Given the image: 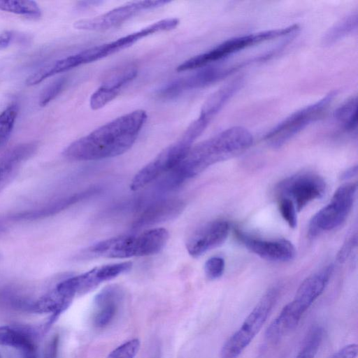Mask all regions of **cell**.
<instances>
[{
    "label": "cell",
    "instance_id": "cell-10",
    "mask_svg": "<svg viewBox=\"0 0 358 358\" xmlns=\"http://www.w3.org/2000/svg\"><path fill=\"white\" fill-rule=\"evenodd\" d=\"M250 62V60H248L229 66L213 64L195 69L196 71L191 75L165 85L159 90L158 94L162 98L171 99L188 90L205 87L222 80Z\"/></svg>",
    "mask_w": 358,
    "mask_h": 358
},
{
    "label": "cell",
    "instance_id": "cell-38",
    "mask_svg": "<svg viewBox=\"0 0 358 358\" xmlns=\"http://www.w3.org/2000/svg\"><path fill=\"white\" fill-rule=\"evenodd\" d=\"M5 177L3 176L1 169H0V184L3 182V180H5Z\"/></svg>",
    "mask_w": 358,
    "mask_h": 358
},
{
    "label": "cell",
    "instance_id": "cell-9",
    "mask_svg": "<svg viewBox=\"0 0 358 358\" xmlns=\"http://www.w3.org/2000/svg\"><path fill=\"white\" fill-rule=\"evenodd\" d=\"M192 145V142L182 136L177 141L164 149L134 176L130 189L132 191L140 190L173 170L186 157Z\"/></svg>",
    "mask_w": 358,
    "mask_h": 358
},
{
    "label": "cell",
    "instance_id": "cell-39",
    "mask_svg": "<svg viewBox=\"0 0 358 358\" xmlns=\"http://www.w3.org/2000/svg\"><path fill=\"white\" fill-rule=\"evenodd\" d=\"M0 358H1V355H0Z\"/></svg>",
    "mask_w": 358,
    "mask_h": 358
},
{
    "label": "cell",
    "instance_id": "cell-19",
    "mask_svg": "<svg viewBox=\"0 0 358 358\" xmlns=\"http://www.w3.org/2000/svg\"><path fill=\"white\" fill-rule=\"evenodd\" d=\"M44 334L42 327L27 324L0 326V345L15 348L20 352L36 349L40 335Z\"/></svg>",
    "mask_w": 358,
    "mask_h": 358
},
{
    "label": "cell",
    "instance_id": "cell-30",
    "mask_svg": "<svg viewBox=\"0 0 358 358\" xmlns=\"http://www.w3.org/2000/svg\"><path fill=\"white\" fill-rule=\"evenodd\" d=\"M225 263L220 257H213L208 259L204 265L206 275L210 280L221 277L224 271Z\"/></svg>",
    "mask_w": 358,
    "mask_h": 358
},
{
    "label": "cell",
    "instance_id": "cell-17",
    "mask_svg": "<svg viewBox=\"0 0 358 358\" xmlns=\"http://www.w3.org/2000/svg\"><path fill=\"white\" fill-rule=\"evenodd\" d=\"M124 292L116 285H109L100 291L94 301L93 323L97 327L109 324L117 313Z\"/></svg>",
    "mask_w": 358,
    "mask_h": 358
},
{
    "label": "cell",
    "instance_id": "cell-37",
    "mask_svg": "<svg viewBox=\"0 0 358 358\" xmlns=\"http://www.w3.org/2000/svg\"><path fill=\"white\" fill-rule=\"evenodd\" d=\"M99 1H80V2H79V4H78V6L80 8H87V7H89V6L96 5V4H99Z\"/></svg>",
    "mask_w": 358,
    "mask_h": 358
},
{
    "label": "cell",
    "instance_id": "cell-22",
    "mask_svg": "<svg viewBox=\"0 0 358 358\" xmlns=\"http://www.w3.org/2000/svg\"><path fill=\"white\" fill-rule=\"evenodd\" d=\"M357 12L351 13L329 29L322 38V44L331 45L353 33L357 29Z\"/></svg>",
    "mask_w": 358,
    "mask_h": 358
},
{
    "label": "cell",
    "instance_id": "cell-15",
    "mask_svg": "<svg viewBox=\"0 0 358 358\" xmlns=\"http://www.w3.org/2000/svg\"><path fill=\"white\" fill-rule=\"evenodd\" d=\"M235 234L238 240L249 250L266 260L287 262L296 255L294 246L286 239L262 240L248 236L240 230H236Z\"/></svg>",
    "mask_w": 358,
    "mask_h": 358
},
{
    "label": "cell",
    "instance_id": "cell-12",
    "mask_svg": "<svg viewBox=\"0 0 358 358\" xmlns=\"http://www.w3.org/2000/svg\"><path fill=\"white\" fill-rule=\"evenodd\" d=\"M169 1H138L130 2L94 17L75 22L73 27L84 31H103L117 27L143 10L156 8Z\"/></svg>",
    "mask_w": 358,
    "mask_h": 358
},
{
    "label": "cell",
    "instance_id": "cell-1",
    "mask_svg": "<svg viewBox=\"0 0 358 358\" xmlns=\"http://www.w3.org/2000/svg\"><path fill=\"white\" fill-rule=\"evenodd\" d=\"M148 119L136 110L99 127L69 145L63 155L76 161H94L119 156L129 150Z\"/></svg>",
    "mask_w": 358,
    "mask_h": 358
},
{
    "label": "cell",
    "instance_id": "cell-16",
    "mask_svg": "<svg viewBox=\"0 0 358 358\" xmlns=\"http://www.w3.org/2000/svg\"><path fill=\"white\" fill-rule=\"evenodd\" d=\"M138 70L133 65L115 69L104 79L101 85L92 94L90 105L92 110H99L114 99L122 88L134 80Z\"/></svg>",
    "mask_w": 358,
    "mask_h": 358
},
{
    "label": "cell",
    "instance_id": "cell-4",
    "mask_svg": "<svg viewBox=\"0 0 358 358\" xmlns=\"http://www.w3.org/2000/svg\"><path fill=\"white\" fill-rule=\"evenodd\" d=\"M169 232L164 228L108 238L88 248L92 255L113 259L145 257L158 253L165 246Z\"/></svg>",
    "mask_w": 358,
    "mask_h": 358
},
{
    "label": "cell",
    "instance_id": "cell-5",
    "mask_svg": "<svg viewBox=\"0 0 358 358\" xmlns=\"http://www.w3.org/2000/svg\"><path fill=\"white\" fill-rule=\"evenodd\" d=\"M299 29V25L292 24L285 28L266 30L227 39L213 48L185 60L178 66L176 71L195 70L213 64L256 44L279 37H287L292 34H296Z\"/></svg>",
    "mask_w": 358,
    "mask_h": 358
},
{
    "label": "cell",
    "instance_id": "cell-27",
    "mask_svg": "<svg viewBox=\"0 0 358 358\" xmlns=\"http://www.w3.org/2000/svg\"><path fill=\"white\" fill-rule=\"evenodd\" d=\"M140 348V341L134 338L113 350L106 358H134Z\"/></svg>",
    "mask_w": 358,
    "mask_h": 358
},
{
    "label": "cell",
    "instance_id": "cell-6",
    "mask_svg": "<svg viewBox=\"0 0 358 358\" xmlns=\"http://www.w3.org/2000/svg\"><path fill=\"white\" fill-rule=\"evenodd\" d=\"M280 294L278 287L269 288L246 317L239 329L223 344L220 358H238L259 332Z\"/></svg>",
    "mask_w": 358,
    "mask_h": 358
},
{
    "label": "cell",
    "instance_id": "cell-25",
    "mask_svg": "<svg viewBox=\"0 0 358 358\" xmlns=\"http://www.w3.org/2000/svg\"><path fill=\"white\" fill-rule=\"evenodd\" d=\"M324 335L323 329L320 326L313 327L305 339L302 346L295 358H315Z\"/></svg>",
    "mask_w": 358,
    "mask_h": 358
},
{
    "label": "cell",
    "instance_id": "cell-31",
    "mask_svg": "<svg viewBox=\"0 0 358 358\" xmlns=\"http://www.w3.org/2000/svg\"><path fill=\"white\" fill-rule=\"evenodd\" d=\"M357 236L356 234L349 237V238L343 243L338 253V261L340 262H345L351 252L352 249L357 245Z\"/></svg>",
    "mask_w": 358,
    "mask_h": 358
},
{
    "label": "cell",
    "instance_id": "cell-23",
    "mask_svg": "<svg viewBox=\"0 0 358 358\" xmlns=\"http://www.w3.org/2000/svg\"><path fill=\"white\" fill-rule=\"evenodd\" d=\"M334 117L347 132H354L357 127V98L351 96L334 112Z\"/></svg>",
    "mask_w": 358,
    "mask_h": 358
},
{
    "label": "cell",
    "instance_id": "cell-33",
    "mask_svg": "<svg viewBox=\"0 0 358 358\" xmlns=\"http://www.w3.org/2000/svg\"><path fill=\"white\" fill-rule=\"evenodd\" d=\"M59 336L54 335L46 345L44 351V358H57Z\"/></svg>",
    "mask_w": 358,
    "mask_h": 358
},
{
    "label": "cell",
    "instance_id": "cell-28",
    "mask_svg": "<svg viewBox=\"0 0 358 358\" xmlns=\"http://www.w3.org/2000/svg\"><path fill=\"white\" fill-rule=\"evenodd\" d=\"M279 210L289 227L295 228L297 224V210L292 200L287 197H280Z\"/></svg>",
    "mask_w": 358,
    "mask_h": 358
},
{
    "label": "cell",
    "instance_id": "cell-29",
    "mask_svg": "<svg viewBox=\"0 0 358 358\" xmlns=\"http://www.w3.org/2000/svg\"><path fill=\"white\" fill-rule=\"evenodd\" d=\"M66 83V78H59L51 83L41 93L39 104L45 106L52 101L62 91Z\"/></svg>",
    "mask_w": 358,
    "mask_h": 358
},
{
    "label": "cell",
    "instance_id": "cell-26",
    "mask_svg": "<svg viewBox=\"0 0 358 358\" xmlns=\"http://www.w3.org/2000/svg\"><path fill=\"white\" fill-rule=\"evenodd\" d=\"M17 116V108L12 104L0 113V147L3 145L10 136Z\"/></svg>",
    "mask_w": 358,
    "mask_h": 358
},
{
    "label": "cell",
    "instance_id": "cell-18",
    "mask_svg": "<svg viewBox=\"0 0 358 358\" xmlns=\"http://www.w3.org/2000/svg\"><path fill=\"white\" fill-rule=\"evenodd\" d=\"M184 207V202L178 199L156 201L143 210L134 220L132 228L139 229L172 219L179 215Z\"/></svg>",
    "mask_w": 358,
    "mask_h": 358
},
{
    "label": "cell",
    "instance_id": "cell-32",
    "mask_svg": "<svg viewBox=\"0 0 358 358\" xmlns=\"http://www.w3.org/2000/svg\"><path fill=\"white\" fill-rule=\"evenodd\" d=\"M358 355V345L356 343L348 344L329 358H357Z\"/></svg>",
    "mask_w": 358,
    "mask_h": 358
},
{
    "label": "cell",
    "instance_id": "cell-34",
    "mask_svg": "<svg viewBox=\"0 0 358 358\" xmlns=\"http://www.w3.org/2000/svg\"><path fill=\"white\" fill-rule=\"evenodd\" d=\"M13 34L10 31H5L0 34V49L6 47L10 42Z\"/></svg>",
    "mask_w": 358,
    "mask_h": 358
},
{
    "label": "cell",
    "instance_id": "cell-24",
    "mask_svg": "<svg viewBox=\"0 0 358 358\" xmlns=\"http://www.w3.org/2000/svg\"><path fill=\"white\" fill-rule=\"evenodd\" d=\"M0 10L26 17H38L41 10L33 1L0 0Z\"/></svg>",
    "mask_w": 358,
    "mask_h": 358
},
{
    "label": "cell",
    "instance_id": "cell-20",
    "mask_svg": "<svg viewBox=\"0 0 358 358\" xmlns=\"http://www.w3.org/2000/svg\"><path fill=\"white\" fill-rule=\"evenodd\" d=\"M99 189L96 187L89 188L84 191L58 199L38 209L27 210L13 215L10 219L13 220H35L42 219L65 210L79 201L96 194Z\"/></svg>",
    "mask_w": 358,
    "mask_h": 358
},
{
    "label": "cell",
    "instance_id": "cell-11",
    "mask_svg": "<svg viewBox=\"0 0 358 358\" xmlns=\"http://www.w3.org/2000/svg\"><path fill=\"white\" fill-rule=\"evenodd\" d=\"M326 184L317 174L299 173L281 181L277 187L280 197H287L294 203L297 211L311 201L321 198L325 193Z\"/></svg>",
    "mask_w": 358,
    "mask_h": 358
},
{
    "label": "cell",
    "instance_id": "cell-35",
    "mask_svg": "<svg viewBox=\"0 0 358 358\" xmlns=\"http://www.w3.org/2000/svg\"><path fill=\"white\" fill-rule=\"evenodd\" d=\"M357 173V166H352L342 173L341 175V180H347L355 176Z\"/></svg>",
    "mask_w": 358,
    "mask_h": 358
},
{
    "label": "cell",
    "instance_id": "cell-14",
    "mask_svg": "<svg viewBox=\"0 0 358 358\" xmlns=\"http://www.w3.org/2000/svg\"><path fill=\"white\" fill-rule=\"evenodd\" d=\"M229 224L222 220L207 222L197 228L187 238L186 248L193 257H199L206 252L222 245L229 233Z\"/></svg>",
    "mask_w": 358,
    "mask_h": 358
},
{
    "label": "cell",
    "instance_id": "cell-36",
    "mask_svg": "<svg viewBox=\"0 0 358 358\" xmlns=\"http://www.w3.org/2000/svg\"><path fill=\"white\" fill-rule=\"evenodd\" d=\"M20 354L21 358H37L36 349L25 350Z\"/></svg>",
    "mask_w": 358,
    "mask_h": 358
},
{
    "label": "cell",
    "instance_id": "cell-2",
    "mask_svg": "<svg viewBox=\"0 0 358 358\" xmlns=\"http://www.w3.org/2000/svg\"><path fill=\"white\" fill-rule=\"evenodd\" d=\"M252 134L245 127H233L192 146L186 157L162 181L163 190L180 186L209 166L229 159L251 146Z\"/></svg>",
    "mask_w": 358,
    "mask_h": 358
},
{
    "label": "cell",
    "instance_id": "cell-7",
    "mask_svg": "<svg viewBox=\"0 0 358 358\" xmlns=\"http://www.w3.org/2000/svg\"><path fill=\"white\" fill-rule=\"evenodd\" d=\"M336 95L335 91L329 92L317 102L292 113L271 129L265 135L264 140L273 148H280L309 124L322 117Z\"/></svg>",
    "mask_w": 358,
    "mask_h": 358
},
{
    "label": "cell",
    "instance_id": "cell-21",
    "mask_svg": "<svg viewBox=\"0 0 358 358\" xmlns=\"http://www.w3.org/2000/svg\"><path fill=\"white\" fill-rule=\"evenodd\" d=\"M243 84V78L237 77L213 92L203 103L199 117L210 123Z\"/></svg>",
    "mask_w": 358,
    "mask_h": 358
},
{
    "label": "cell",
    "instance_id": "cell-13",
    "mask_svg": "<svg viewBox=\"0 0 358 358\" xmlns=\"http://www.w3.org/2000/svg\"><path fill=\"white\" fill-rule=\"evenodd\" d=\"M132 267L130 262H124L96 266L82 274L62 281L64 287L75 296L87 293L99 284L129 271Z\"/></svg>",
    "mask_w": 358,
    "mask_h": 358
},
{
    "label": "cell",
    "instance_id": "cell-8",
    "mask_svg": "<svg viewBox=\"0 0 358 358\" xmlns=\"http://www.w3.org/2000/svg\"><path fill=\"white\" fill-rule=\"evenodd\" d=\"M357 189V183L352 182L344 184L336 190L331 201L310 220L308 226L310 237L332 230L343 223L352 207Z\"/></svg>",
    "mask_w": 358,
    "mask_h": 358
},
{
    "label": "cell",
    "instance_id": "cell-3",
    "mask_svg": "<svg viewBox=\"0 0 358 358\" xmlns=\"http://www.w3.org/2000/svg\"><path fill=\"white\" fill-rule=\"evenodd\" d=\"M332 272L333 266L329 265L301 283L293 300L283 307L266 329L268 341L275 343L296 327L306 310L324 292Z\"/></svg>",
    "mask_w": 358,
    "mask_h": 358
}]
</instances>
